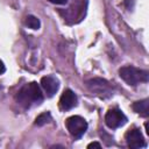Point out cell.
Returning <instances> with one entry per match:
<instances>
[{
  "label": "cell",
  "instance_id": "1",
  "mask_svg": "<svg viewBox=\"0 0 149 149\" xmlns=\"http://www.w3.org/2000/svg\"><path fill=\"white\" fill-rule=\"evenodd\" d=\"M17 102L24 108H29L34 105H40L43 101V94L37 83L31 81L26 84L16 95Z\"/></svg>",
  "mask_w": 149,
  "mask_h": 149
},
{
  "label": "cell",
  "instance_id": "2",
  "mask_svg": "<svg viewBox=\"0 0 149 149\" xmlns=\"http://www.w3.org/2000/svg\"><path fill=\"white\" fill-rule=\"evenodd\" d=\"M86 8H87V0H71L70 6L66 9H61L59 14L68 23L73 24L80 22L85 17Z\"/></svg>",
  "mask_w": 149,
  "mask_h": 149
},
{
  "label": "cell",
  "instance_id": "3",
  "mask_svg": "<svg viewBox=\"0 0 149 149\" xmlns=\"http://www.w3.org/2000/svg\"><path fill=\"white\" fill-rule=\"evenodd\" d=\"M120 77L132 86H136L140 83H147L149 79V73L146 70L137 69L135 66H123L119 70Z\"/></svg>",
  "mask_w": 149,
  "mask_h": 149
},
{
  "label": "cell",
  "instance_id": "4",
  "mask_svg": "<svg viewBox=\"0 0 149 149\" xmlns=\"http://www.w3.org/2000/svg\"><path fill=\"white\" fill-rule=\"evenodd\" d=\"M65 125H66L69 133L76 139L81 137L85 134V132L87 130L86 120L81 116H78V115H72V116L68 118Z\"/></svg>",
  "mask_w": 149,
  "mask_h": 149
},
{
  "label": "cell",
  "instance_id": "5",
  "mask_svg": "<svg viewBox=\"0 0 149 149\" xmlns=\"http://www.w3.org/2000/svg\"><path fill=\"white\" fill-rule=\"evenodd\" d=\"M86 86L92 93H94L101 98H107L112 94V86L109 85L108 81H106L105 79H101V78H94V79L87 80Z\"/></svg>",
  "mask_w": 149,
  "mask_h": 149
},
{
  "label": "cell",
  "instance_id": "6",
  "mask_svg": "<svg viewBox=\"0 0 149 149\" xmlns=\"http://www.w3.org/2000/svg\"><path fill=\"white\" fill-rule=\"evenodd\" d=\"M105 122H106L107 127H109L112 129H115V128H119V127L123 126L127 122V116L120 109L112 108L106 113Z\"/></svg>",
  "mask_w": 149,
  "mask_h": 149
},
{
  "label": "cell",
  "instance_id": "7",
  "mask_svg": "<svg viewBox=\"0 0 149 149\" xmlns=\"http://www.w3.org/2000/svg\"><path fill=\"white\" fill-rule=\"evenodd\" d=\"M125 140L127 142V146L133 149H140V148H144L147 146L144 137L139 128L129 129L125 135Z\"/></svg>",
  "mask_w": 149,
  "mask_h": 149
},
{
  "label": "cell",
  "instance_id": "8",
  "mask_svg": "<svg viewBox=\"0 0 149 149\" xmlns=\"http://www.w3.org/2000/svg\"><path fill=\"white\" fill-rule=\"evenodd\" d=\"M77 105V95L70 88L65 90L59 98V108L62 111H69Z\"/></svg>",
  "mask_w": 149,
  "mask_h": 149
},
{
  "label": "cell",
  "instance_id": "9",
  "mask_svg": "<svg viewBox=\"0 0 149 149\" xmlns=\"http://www.w3.org/2000/svg\"><path fill=\"white\" fill-rule=\"evenodd\" d=\"M41 86L48 97H52L59 88V81L54 76H45L41 79Z\"/></svg>",
  "mask_w": 149,
  "mask_h": 149
},
{
  "label": "cell",
  "instance_id": "10",
  "mask_svg": "<svg viewBox=\"0 0 149 149\" xmlns=\"http://www.w3.org/2000/svg\"><path fill=\"white\" fill-rule=\"evenodd\" d=\"M133 109L141 116L149 115V99H142L133 104Z\"/></svg>",
  "mask_w": 149,
  "mask_h": 149
},
{
  "label": "cell",
  "instance_id": "11",
  "mask_svg": "<svg viewBox=\"0 0 149 149\" xmlns=\"http://www.w3.org/2000/svg\"><path fill=\"white\" fill-rule=\"evenodd\" d=\"M24 23H26V26H27L28 28L34 29V30H36V29H38V28L41 27L40 20H38L36 16H34V15H28V16L26 17V20H24Z\"/></svg>",
  "mask_w": 149,
  "mask_h": 149
},
{
  "label": "cell",
  "instance_id": "12",
  "mask_svg": "<svg viewBox=\"0 0 149 149\" xmlns=\"http://www.w3.org/2000/svg\"><path fill=\"white\" fill-rule=\"evenodd\" d=\"M50 121H51V114L49 112H44L35 119V125L36 126H44V125L49 123Z\"/></svg>",
  "mask_w": 149,
  "mask_h": 149
},
{
  "label": "cell",
  "instance_id": "13",
  "mask_svg": "<svg viewBox=\"0 0 149 149\" xmlns=\"http://www.w3.org/2000/svg\"><path fill=\"white\" fill-rule=\"evenodd\" d=\"M49 1L55 5H65L68 2V0H49Z\"/></svg>",
  "mask_w": 149,
  "mask_h": 149
},
{
  "label": "cell",
  "instance_id": "14",
  "mask_svg": "<svg viewBox=\"0 0 149 149\" xmlns=\"http://www.w3.org/2000/svg\"><path fill=\"white\" fill-rule=\"evenodd\" d=\"M87 148H88V149H90V148H101V144L98 143V142H92V143H90V144L87 146Z\"/></svg>",
  "mask_w": 149,
  "mask_h": 149
},
{
  "label": "cell",
  "instance_id": "15",
  "mask_svg": "<svg viewBox=\"0 0 149 149\" xmlns=\"http://www.w3.org/2000/svg\"><path fill=\"white\" fill-rule=\"evenodd\" d=\"M5 70H6V69H5V64H3V62L0 59V74H1V73H3V72H5Z\"/></svg>",
  "mask_w": 149,
  "mask_h": 149
}]
</instances>
